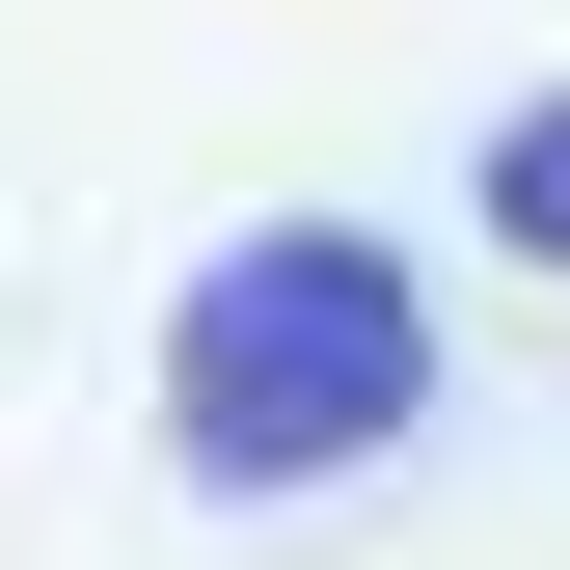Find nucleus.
I'll return each instance as SVG.
<instances>
[{"mask_svg": "<svg viewBox=\"0 0 570 570\" xmlns=\"http://www.w3.org/2000/svg\"><path fill=\"white\" fill-rule=\"evenodd\" d=\"M489 245H517V272H570V82L489 136Z\"/></svg>", "mask_w": 570, "mask_h": 570, "instance_id": "obj_2", "label": "nucleus"}, {"mask_svg": "<svg viewBox=\"0 0 570 570\" xmlns=\"http://www.w3.org/2000/svg\"><path fill=\"white\" fill-rule=\"evenodd\" d=\"M407 407H435V299L353 218H272V245H218L164 299V435L218 489H326V462H381Z\"/></svg>", "mask_w": 570, "mask_h": 570, "instance_id": "obj_1", "label": "nucleus"}]
</instances>
